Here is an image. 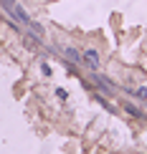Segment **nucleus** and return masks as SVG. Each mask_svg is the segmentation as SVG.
Segmentation results:
<instances>
[{
	"label": "nucleus",
	"instance_id": "obj_5",
	"mask_svg": "<svg viewBox=\"0 0 147 154\" xmlns=\"http://www.w3.org/2000/svg\"><path fill=\"white\" fill-rule=\"evenodd\" d=\"M137 96H139V99H147V88H145V86L137 88Z\"/></svg>",
	"mask_w": 147,
	"mask_h": 154
},
{
	"label": "nucleus",
	"instance_id": "obj_4",
	"mask_svg": "<svg viewBox=\"0 0 147 154\" xmlns=\"http://www.w3.org/2000/svg\"><path fill=\"white\" fill-rule=\"evenodd\" d=\"M124 111H127V114H132V116H142V114H139V109H135L132 104H124Z\"/></svg>",
	"mask_w": 147,
	"mask_h": 154
},
{
	"label": "nucleus",
	"instance_id": "obj_1",
	"mask_svg": "<svg viewBox=\"0 0 147 154\" xmlns=\"http://www.w3.org/2000/svg\"><path fill=\"white\" fill-rule=\"evenodd\" d=\"M10 15L15 18V20H21V23H28V25H30V18L25 15V10L21 8V5H13V10H10Z\"/></svg>",
	"mask_w": 147,
	"mask_h": 154
},
{
	"label": "nucleus",
	"instance_id": "obj_2",
	"mask_svg": "<svg viewBox=\"0 0 147 154\" xmlns=\"http://www.w3.org/2000/svg\"><path fill=\"white\" fill-rule=\"evenodd\" d=\"M84 61H86L91 68H97V66H99V53H97L94 48H89V51H84Z\"/></svg>",
	"mask_w": 147,
	"mask_h": 154
},
{
	"label": "nucleus",
	"instance_id": "obj_3",
	"mask_svg": "<svg viewBox=\"0 0 147 154\" xmlns=\"http://www.w3.org/2000/svg\"><path fill=\"white\" fill-rule=\"evenodd\" d=\"M63 53H66V58H71V61H79V58H81V56H79V51H76V48H66Z\"/></svg>",
	"mask_w": 147,
	"mask_h": 154
}]
</instances>
